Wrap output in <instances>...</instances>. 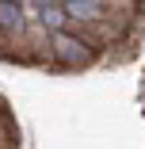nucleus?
<instances>
[{
	"instance_id": "nucleus-1",
	"label": "nucleus",
	"mask_w": 145,
	"mask_h": 149,
	"mask_svg": "<svg viewBox=\"0 0 145 149\" xmlns=\"http://www.w3.org/2000/svg\"><path fill=\"white\" fill-rule=\"evenodd\" d=\"M53 46H57V54H61L65 61H84V57H88V50H84L80 38H69V35H61V31L53 35Z\"/></svg>"
},
{
	"instance_id": "nucleus-2",
	"label": "nucleus",
	"mask_w": 145,
	"mask_h": 149,
	"mask_svg": "<svg viewBox=\"0 0 145 149\" xmlns=\"http://www.w3.org/2000/svg\"><path fill=\"white\" fill-rule=\"evenodd\" d=\"M99 12V0H65V15L80 19V15H96Z\"/></svg>"
},
{
	"instance_id": "nucleus-3",
	"label": "nucleus",
	"mask_w": 145,
	"mask_h": 149,
	"mask_svg": "<svg viewBox=\"0 0 145 149\" xmlns=\"http://www.w3.org/2000/svg\"><path fill=\"white\" fill-rule=\"evenodd\" d=\"M0 27H8V31L23 27V15H19V8L12 4V0H0Z\"/></svg>"
},
{
	"instance_id": "nucleus-4",
	"label": "nucleus",
	"mask_w": 145,
	"mask_h": 149,
	"mask_svg": "<svg viewBox=\"0 0 145 149\" xmlns=\"http://www.w3.org/2000/svg\"><path fill=\"white\" fill-rule=\"evenodd\" d=\"M69 15H65V8H57V4H50V8H42V23L50 27V31L57 35V31H61V23H65Z\"/></svg>"
},
{
	"instance_id": "nucleus-5",
	"label": "nucleus",
	"mask_w": 145,
	"mask_h": 149,
	"mask_svg": "<svg viewBox=\"0 0 145 149\" xmlns=\"http://www.w3.org/2000/svg\"><path fill=\"white\" fill-rule=\"evenodd\" d=\"M35 4H42V8H50V4H53V0H35Z\"/></svg>"
}]
</instances>
